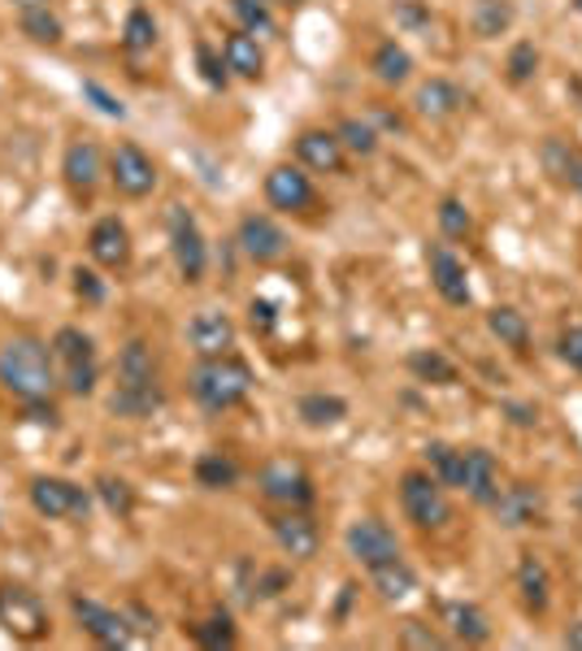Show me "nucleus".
<instances>
[{
    "label": "nucleus",
    "mask_w": 582,
    "mask_h": 651,
    "mask_svg": "<svg viewBox=\"0 0 582 651\" xmlns=\"http://www.w3.org/2000/svg\"><path fill=\"white\" fill-rule=\"evenodd\" d=\"M239 252L248 257V261H257V265H274V261H283L288 257V230L274 221V217L266 214H248L239 221Z\"/></svg>",
    "instance_id": "obj_13"
},
{
    "label": "nucleus",
    "mask_w": 582,
    "mask_h": 651,
    "mask_svg": "<svg viewBox=\"0 0 582 651\" xmlns=\"http://www.w3.org/2000/svg\"><path fill=\"white\" fill-rule=\"evenodd\" d=\"M187 339H192V348H196L201 361L205 357H226L235 348V322L226 313H218V308H205V313L192 317Z\"/></svg>",
    "instance_id": "obj_23"
},
{
    "label": "nucleus",
    "mask_w": 582,
    "mask_h": 651,
    "mask_svg": "<svg viewBox=\"0 0 582 651\" xmlns=\"http://www.w3.org/2000/svg\"><path fill=\"white\" fill-rule=\"evenodd\" d=\"M561 643H565V648H574V651H582V621H574V626L561 634Z\"/></svg>",
    "instance_id": "obj_53"
},
{
    "label": "nucleus",
    "mask_w": 582,
    "mask_h": 651,
    "mask_svg": "<svg viewBox=\"0 0 582 651\" xmlns=\"http://www.w3.org/2000/svg\"><path fill=\"white\" fill-rule=\"evenodd\" d=\"M456 491H465L478 508H492L500 491V460L487 447H461V482Z\"/></svg>",
    "instance_id": "obj_14"
},
{
    "label": "nucleus",
    "mask_w": 582,
    "mask_h": 651,
    "mask_svg": "<svg viewBox=\"0 0 582 651\" xmlns=\"http://www.w3.org/2000/svg\"><path fill=\"white\" fill-rule=\"evenodd\" d=\"M400 643L405 648H418V651H435V648H448V639L431 630V626H422V621H405L400 626Z\"/></svg>",
    "instance_id": "obj_44"
},
{
    "label": "nucleus",
    "mask_w": 582,
    "mask_h": 651,
    "mask_svg": "<svg viewBox=\"0 0 582 651\" xmlns=\"http://www.w3.org/2000/svg\"><path fill=\"white\" fill-rule=\"evenodd\" d=\"M266 200L279 214H300V209L313 205V183H309V174L300 165H274L266 174Z\"/></svg>",
    "instance_id": "obj_19"
},
{
    "label": "nucleus",
    "mask_w": 582,
    "mask_h": 651,
    "mask_svg": "<svg viewBox=\"0 0 582 651\" xmlns=\"http://www.w3.org/2000/svg\"><path fill=\"white\" fill-rule=\"evenodd\" d=\"M0 626H4L13 639L35 643V639L48 634V612H44V604H40L35 590H26V586H18V582H4V586H0Z\"/></svg>",
    "instance_id": "obj_8"
},
{
    "label": "nucleus",
    "mask_w": 582,
    "mask_h": 651,
    "mask_svg": "<svg viewBox=\"0 0 582 651\" xmlns=\"http://www.w3.org/2000/svg\"><path fill=\"white\" fill-rule=\"evenodd\" d=\"M0 387L22 400V404H35V400H48L53 387H57V365H53V348L35 335H13L4 348H0Z\"/></svg>",
    "instance_id": "obj_2"
},
{
    "label": "nucleus",
    "mask_w": 582,
    "mask_h": 651,
    "mask_svg": "<svg viewBox=\"0 0 582 651\" xmlns=\"http://www.w3.org/2000/svg\"><path fill=\"white\" fill-rule=\"evenodd\" d=\"M505 70H509V83H513V87L530 83V78L539 74V48H535L530 40H517V44L509 48V62H505Z\"/></svg>",
    "instance_id": "obj_41"
},
{
    "label": "nucleus",
    "mask_w": 582,
    "mask_h": 651,
    "mask_svg": "<svg viewBox=\"0 0 582 651\" xmlns=\"http://www.w3.org/2000/svg\"><path fill=\"white\" fill-rule=\"evenodd\" d=\"M465 105H470V96H465V87H456L452 78H427V83L413 91V109H418V118H427V122H448V118H456Z\"/></svg>",
    "instance_id": "obj_22"
},
{
    "label": "nucleus",
    "mask_w": 582,
    "mask_h": 651,
    "mask_svg": "<svg viewBox=\"0 0 582 651\" xmlns=\"http://www.w3.org/2000/svg\"><path fill=\"white\" fill-rule=\"evenodd\" d=\"M87 252H91V261L100 270H127V261H131V230H127V221L114 214L100 217L91 226V235H87Z\"/></svg>",
    "instance_id": "obj_17"
},
{
    "label": "nucleus",
    "mask_w": 582,
    "mask_h": 651,
    "mask_svg": "<svg viewBox=\"0 0 582 651\" xmlns=\"http://www.w3.org/2000/svg\"><path fill=\"white\" fill-rule=\"evenodd\" d=\"M409 373L418 378V382H435V387H452L461 373H456V365L448 361L439 348H418V352H409Z\"/></svg>",
    "instance_id": "obj_35"
},
{
    "label": "nucleus",
    "mask_w": 582,
    "mask_h": 651,
    "mask_svg": "<svg viewBox=\"0 0 582 651\" xmlns=\"http://www.w3.org/2000/svg\"><path fill=\"white\" fill-rule=\"evenodd\" d=\"M369 582H374L378 599H387V604H405V599L418 590V574H413V565H409L405 556L374 565V569H369Z\"/></svg>",
    "instance_id": "obj_28"
},
{
    "label": "nucleus",
    "mask_w": 582,
    "mask_h": 651,
    "mask_svg": "<svg viewBox=\"0 0 582 651\" xmlns=\"http://www.w3.org/2000/svg\"><path fill=\"white\" fill-rule=\"evenodd\" d=\"M422 460H427V469L435 474L443 487H456L461 482V447H452V443H427L422 447Z\"/></svg>",
    "instance_id": "obj_36"
},
{
    "label": "nucleus",
    "mask_w": 582,
    "mask_h": 651,
    "mask_svg": "<svg viewBox=\"0 0 582 651\" xmlns=\"http://www.w3.org/2000/svg\"><path fill=\"white\" fill-rule=\"evenodd\" d=\"M295 156L304 170H317V174H340L344 170V144L335 131H300L295 135Z\"/></svg>",
    "instance_id": "obj_24"
},
{
    "label": "nucleus",
    "mask_w": 582,
    "mask_h": 651,
    "mask_svg": "<svg viewBox=\"0 0 582 651\" xmlns=\"http://www.w3.org/2000/svg\"><path fill=\"white\" fill-rule=\"evenodd\" d=\"M71 612L78 617V626L100 643V648H131L136 643V630L127 621V612L100 604V599H87V595H71Z\"/></svg>",
    "instance_id": "obj_10"
},
{
    "label": "nucleus",
    "mask_w": 582,
    "mask_h": 651,
    "mask_svg": "<svg viewBox=\"0 0 582 651\" xmlns=\"http://www.w3.org/2000/svg\"><path fill=\"white\" fill-rule=\"evenodd\" d=\"M500 409H505V417H509L513 426H521V431L539 426V404H517V400H505Z\"/></svg>",
    "instance_id": "obj_51"
},
{
    "label": "nucleus",
    "mask_w": 582,
    "mask_h": 651,
    "mask_svg": "<svg viewBox=\"0 0 582 651\" xmlns=\"http://www.w3.org/2000/svg\"><path fill=\"white\" fill-rule=\"evenodd\" d=\"M83 96H87V100H96V109H100V113H109V118H127V105H122L118 96H109L100 83H83Z\"/></svg>",
    "instance_id": "obj_48"
},
{
    "label": "nucleus",
    "mask_w": 582,
    "mask_h": 651,
    "mask_svg": "<svg viewBox=\"0 0 582 651\" xmlns=\"http://www.w3.org/2000/svg\"><path fill=\"white\" fill-rule=\"evenodd\" d=\"M513 22H517L513 0H474V4H470V26H474L478 40H500V35H509Z\"/></svg>",
    "instance_id": "obj_29"
},
{
    "label": "nucleus",
    "mask_w": 582,
    "mask_h": 651,
    "mask_svg": "<svg viewBox=\"0 0 582 651\" xmlns=\"http://www.w3.org/2000/svg\"><path fill=\"white\" fill-rule=\"evenodd\" d=\"M400 508L418 530H443L452 521L448 487L439 482L431 469H405L400 474Z\"/></svg>",
    "instance_id": "obj_4"
},
{
    "label": "nucleus",
    "mask_w": 582,
    "mask_h": 651,
    "mask_svg": "<svg viewBox=\"0 0 582 651\" xmlns=\"http://www.w3.org/2000/svg\"><path fill=\"white\" fill-rule=\"evenodd\" d=\"M487 330L513 348V352H526V344H530V322H526V313H517L513 304H496V308H487Z\"/></svg>",
    "instance_id": "obj_32"
},
{
    "label": "nucleus",
    "mask_w": 582,
    "mask_h": 651,
    "mask_svg": "<svg viewBox=\"0 0 582 651\" xmlns=\"http://www.w3.org/2000/svg\"><path fill=\"white\" fill-rule=\"evenodd\" d=\"M48 348H53V365H57V382L71 395H91L96 391V344H91V335H83L78 326H62Z\"/></svg>",
    "instance_id": "obj_5"
},
{
    "label": "nucleus",
    "mask_w": 582,
    "mask_h": 651,
    "mask_svg": "<svg viewBox=\"0 0 582 651\" xmlns=\"http://www.w3.org/2000/svg\"><path fill=\"white\" fill-rule=\"evenodd\" d=\"M257 487H261V496H266L270 504H283V508H309L313 496H317L309 469H304L300 460H291V456L266 460L261 474H257Z\"/></svg>",
    "instance_id": "obj_7"
},
{
    "label": "nucleus",
    "mask_w": 582,
    "mask_h": 651,
    "mask_svg": "<svg viewBox=\"0 0 582 651\" xmlns=\"http://www.w3.org/2000/svg\"><path fill=\"white\" fill-rule=\"evenodd\" d=\"M369 70L378 74V83L400 87V83H409V74H413V57H409V48H405V44L382 40V44L374 48V57H369Z\"/></svg>",
    "instance_id": "obj_31"
},
{
    "label": "nucleus",
    "mask_w": 582,
    "mask_h": 651,
    "mask_svg": "<svg viewBox=\"0 0 582 651\" xmlns=\"http://www.w3.org/2000/svg\"><path fill=\"white\" fill-rule=\"evenodd\" d=\"M248 326H252L257 335H270V330L279 326V308H274L270 300H252V304H248Z\"/></svg>",
    "instance_id": "obj_47"
},
{
    "label": "nucleus",
    "mask_w": 582,
    "mask_h": 651,
    "mask_svg": "<svg viewBox=\"0 0 582 651\" xmlns=\"http://www.w3.org/2000/svg\"><path fill=\"white\" fill-rule=\"evenodd\" d=\"M62 174H66V183H71L74 192H91L96 183H100V174H105V156H100V148L91 144V140H74L66 148V156H62Z\"/></svg>",
    "instance_id": "obj_26"
},
{
    "label": "nucleus",
    "mask_w": 582,
    "mask_h": 651,
    "mask_svg": "<svg viewBox=\"0 0 582 651\" xmlns=\"http://www.w3.org/2000/svg\"><path fill=\"white\" fill-rule=\"evenodd\" d=\"M165 404V391L157 382V357L144 339H131L118 352V382L109 391V413L127 422H144Z\"/></svg>",
    "instance_id": "obj_1"
},
{
    "label": "nucleus",
    "mask_w": 582,
    "mask_h": 651,
    "mask_svg": "<svg viewBox=\"0 0 582 651\" xmlns=\"http://www.w3.org/2000/svg\"><path fill=\"white\" fill-rule=\"evenodd\" d=\"M18 22H22V35H31L35 44H62V18L48 9V0H40V4H26V9H18Z\"/></svg>",
    "instance_id": "obj_33"
},
{
    "label": "nucleus",
    "mask_w": 582,
    "mask_h": 651,
    "mask_svg": "<svg viewBox=\"0 0 582 651\" xmlns=\"http://www.w3.org/2000/svg\"><path fill=\"white\" fill-rule=\"evenodd\" d=\"M222 62L239 78H261V70H266V53H261L257 35H248V31H230L222 40Z\"/></svg>",
    "instance_id": "obj_27"
},
{
    "label": "nucleus",
    "mask_w": 582,
    "mask_h": 651,
    "mask_svg": "<svg viewBox=\"0 0 582 651\" xmlns=\"http://www.w3.org/2000/svg\"><path fill=\"white\" fill-rule=\"evenodd\" d=\"M196 482L205 487V491H230L235 482H239V465L226 456V452H205V456H196Z\"/></svg>",
    "instance_id": "obj_34"
},
{
    "label": "nucleus",
    "mask_w": 582,
    "mask_h": 651,
    "mask_svg": "<svg viewBox=\"0 0 582 651\" xmlns=\"http://www.w3.org/2000/svg\"><path fill=\"white\" fill-rule=\"evenodd\" d=\"M344 547H348V556H353L362 569H374V565L400 556V539H396L391 525L378 521V517H357V521L344 530Z\"/></svg>",
    "instance_id": "obj_11"
},
{
    "label": "nucleus",
    "mask_w": 582,
    "mask_h": 651,
    "mask_svg": "<svg viewBox=\"0 0 582 651\" xmlns=\"http://www.w3.org/2000/svg\"><path fill=\"white\" fill-rule=\"evenodd\" d=\"M279 4H295V0H279Z\"/></svg>",
    "instance_id": "obj_55"
},
{
    "label": "nucleus",
    "mask_w": 582,
    "mask_h": 651,
    "mask_svg": "<svg viewBox=\"0 0 582 651\" xmlns=\"http://www.w3.org/2000/svg\"><path fill=\"white\" fill-rule=\"evenodd\" d=\"M427 265H431V283L443 295V304L452 308H470L474 291H470V274H465V261L448 248V243H431L427 248Z\"/></svg>",
    "instance_id": "obj_15"
},
{
    "label": "nucleus",
    "mask_w": 582,
    "mask_h": 651,
    "mask_svg": "<svg viewBox=\"0 0 582 651\" xmlns=\"http://www.w3.org/2000/svg\"><path fill=\"white\" fill-rule=\"evenodd\" d=\"M165 226H170V252H174V265H179L183 283H201L205 270H209V243H205L192 209L170 205L165 209Z\"/></svg>",
    "instance_id": "obj_6"
},
{
    "label": "nucleus",
    "mask_w": 582,
    "mask_h": 651,
    "mask_svg": "<svg viewBox=\"0 0 582 651\" xmlns=\"http://www.w3.org/2000/svg\"><path fill=\"white\" fill-rule=\"evenodd\" d=\"M557 352H561V361L570 365V369H579L582 373V326H565V330H561Z\"/></svg>",
    "instance_id": "obj_46"
},
{
    "label": "nucleus",
    "mask_w": 582,
    "mask_h": 651,
    "mask_svg": "<svg viewBox=\"0 0 582 651\" xmlns=\"http://www.w3.org/2000/svg\"><path fill=\"white\" fill-rule=\"evenodd\" d=\"M579 504H582V496H579Z\"/></svg>",
    "instance_id": "obj_56"
},
{
    "label": "nucleus",
    "mask_w": 582,
    "mask_h": 651,
    "mask_svg": "<svg viewBox=\"0 0 582 651\" xmlns=\"http://www.w3.org/2000/svg\"><path fill=\"white\" fill-rule=\"evenodd\" d=\"M439 621L448 626V639L452 643H465V648L492 643V617L478 604H470V599H448L439 608Z\"/></svg>",
    "instance_id": "obj_18"
},
{
    "label": "nucleus",
    "mask_w": 582,
    "mask_h": 651,
    "mask_svg": "<svg viewBox=\"0 0 582 651\" xmlns=\"http://www.w3.org/2000/svg\"><path fill=\"white\" fill-rule=\"evenodd\" d=\"M127 612V621H131V630H136V639H157V617L144 612L140 604H131V608H122Z\"/></svg>",
    "instance_id": "obj_52"
},
{
    "label": "nucleus",
    "mask_w": 582,
    "mask_h": 651,
    "mask_svg": "<svg viewBox=\"0 0 582 651\" xmlns=\"http://www.w3.org/2000/svg\"><path fill=\"white\" fill-rule=\"evenodd\" d=\"M574 9H579V13H582V0H574Z\"/></svg>",
    "instance_id": "obj_54"
},
{
    "label": "nucleus",
    "mask_w": 582,
    "mask_h": 651,
    "mask_svg": "<svg viewBox=\"0 0 582 651\" xmlns=\"http://www.w3.org/2000/svg\"><path fill=\"white\" fill-rule=\"evenodd\" d=\"M74 291H78L87 304H100V300H105V283L96 279V270H83V265L74 270Z\"/></svg>",
    "instance_id": "obj_49"
},
{
    "label": "nucleus",
    "mask_w": 582,
    "mask_h": 651,
    "mask_svg": "<svg viewBox=\"0 0 582 651\" xmlns=\"http://www.w3.org/2000/svg\"><path fill=\"white\" fill-rule=\"evenodd\" d=\"M196 639L205 643V648H235V621H230V612L226 608H218L205 626H196Z\"/></svg>",
    "instance_id": "obj_42"
},
{
    "label": "nucleus",
    "mask_w": 582,
    "mask_h": 651,
    "mask_svg": "<svg viewBox=\"0 0 582 651\" xmlns=\"http://www.w3.org/2000/svg\"><path fill=\"white\" fill-rule=\"evenodd\" d=\"M396 22H400V26H413V31H427V26H431V13H427L418 0H400V4H396Z\"/></svg>",
    "instance_id": "obj_50"
},
{
    "label": "nucleus",
    "mask_w": 582,
    "mask_h": 651,
    "mask_svg": "<svg viewBox=\"0 0 582 651\" xmlns=\"http://www.w3.org/2000/svg\"><path fill=\"white\" fill-rule=\"evenodd\" d=\"M295 413H300L304 426L326 431V426H340L348 417V400L344 395H326V391H309V395H300Z\"/></svg>",
    "instance_id": "obj_30"
},
{
    "label": "nucleus",
    "mask_w": 582,
    "mask_h": 651,
    "mask_svg": "<svg viewBox=\"0 0 582 651\" xmlns=\"http://www.w3.org/2000/svg\"><path fill=\"white\" fill-rule=\"evenodd\" d=\"M517 590H521V608L530 617H543L552 608V578L535 552H521V561H517Z\"/></svg>",
    "instance_id": "obj_25"
},
{
    "label": "nucleus",
    "mask_w": 582,
    "mask_h": 651,
    "mask_svg": "<svg viewBox=\"0 0 582 651\" xmlns=\"http://www.w3.org/2000/svg\"><path fill=\"white\" fill-rule=\"evenodd\" d=\"M152 44H157V18L148 13L144 4H136L127 13V22H122V48L127 53H148Z\"/></svg>",
    "instance_id": "obj_37"
},
{
    "label": "nucleus",
    "mask_w": 582,
    "mask_h": 651,
    "mask_svg": "<svg viewBox=\"0 0 582 651\" xmlns=\"http://www.w3.org/2000/svg\"><path fill=\"white\" fill-rule=\"evenodd\" d=\"M109 178H114V187L122 192V196H131V200H144L152 196V187H157V165H152V156H148L140 144H118L109 152Z\"/></svg>",
    "instance_id": "obj_12"
},
{
    "label": "nucleus",
    "mask_w": 582,
    "mask_h": 651,
    "mask_svg": "<svg viewBox=\"0 0 582 651\" xmlns=\"http://www.w3.org/2000/svg\"><path fill=\"white\" fill-rule=\"evenodd\" d=\"M539 165H543V174H548L557 187L582 196V148L579 144H570V140H561V135H548V140L539 144Z\"/></svg>",
    "instance_id": "obj_21"
},
{
    "label": "nucleus",
    "mask_w": 582,
    "mask_h": 651,
    "mask_svg": "<svg viewBox=\"0 0 582 651\" xmlns=\"http://www.w3.org/2000/svg\"><path fill=\"white\" fill-rule=\"evenodd\" d=\"M187 391H192V400L205 409V413H230L235 404H244L248 400V391H252V369L248 361H239V357H205V361L192 369V378H187Z\"/></svg>",
    "instance_id": "obj_3"
},
{
    "label": "nucleus",
    "mask_w": 582,
    "mask_h": 651,
    "mask_svg": "<svg viewBox=\"0 0 582 651\" xmlns=\"http://www.w3.org/2000/svg\"><path fill=\"white\" fill-rule=\"evenodd\" d=\"M435 217H439V230H443L448 239H470V235H474V217L465 209V200H456V196H443Z\"/></svg>",
    "instance_id": "obj_40"
},
{
    "label": "nucleus",
    "mask_w": 582,
    "mask_h": 651,
    "mask_svg": "<svg viewBox=\"0 0 582 651\" xmlns=\"http://www.w3.org/2000/svg\"><path fill=\"white\" fill-rule=\"evenodd\" d=\"M230 13L239 18V31H248V35H274L270 0H230Z\"/></svg>",
    "instance_id": "obj_39"
},
{
    "label": "nucleus",
    "mask_w": 582,
    "mask_h": 651,
    "mask_svg": "<svg viewBox=\"0 0 582 651\" xmlns=\"http://www.w3.org/2000/svg\"><path fill=\"white\" fill-rule=\"evenodd\" d=\"M492 517L505 525V530H526V525H539L543 521V491L535 482H509L496 491L492 500Z\"/></svg>",
    "instance_id": "obj_16"
},
{
    "label": "nucleus",
    "mask_w": 582,
    "mask_h": 651,
    "mask_svg": "<svg viewBox=\"0 0 582 651\" xmlns=\"http://www.w3.org/2000/svg\"><path fill=\"white\" fill-rule=\"evenodd\" d=\"M196 62H201V74H205L209 87H226V62H222L209 44H196Z\"/></svg>",
    "instance_id": "obj_45"
},
{
    "label": "nucleus",
    "mask_w": 582,
    "mask_h": 651,
    "mask_svg": "<svg viewBox=\"0 0 582 651\" xmlns=\"http://www.w3.org/2000/svg\"><path fill=\"white\" fill-rule=\"evenodd\" d=\"M335 135H340L344 152H353V156H374V152H378V131H374V122H365V118H344V122L335 127Z\"/></svg>",
    "instance_id": "obj_38"
},
{
    "label": "nucleus",
    "mask_w": 582,
    "mask_h": 651,
    "mask_svg": "<svg viewBox=\"0 0 582 651\" xmlns=\"http://www.w3.org/2000/svg\"><path fill=\"white\" fill-rule=\"evenodd\" d=\"M96 491H100V500H105V508H109L114 517H127V512L136 508L131 482H122V478H100V482H96Z\"/></svg>",
    "instance_id": "obj_43"
},
{
    "label": "nucleus",
    "mask_w": 582,
    "mask_h": 651,
    "mask_svg": "<svg viewBox=\"0 0 582 651\" xmlns=\"http://www.w3.org/2000/svg\"><path fill=\"white\" fill-rule=\"evenodd\" d=\"M270 530H274V543L283 547V556H291V561H313L317 556L322 534H317V521L304 508H288L283 517H274Z\"/></svg>",
    "instance_id": "obj_20"
},
{
    "label": "nucleus",
    "mask_w": 582,
    "mask_h": 651,
    "mask_svg": "<svg viewBox=\"0 0 582 651\" xmlns=\"http://www.w3.org/2000/svg\"><path fill=\"white\" fill-rule=\"evenodd\" d=\"M26 496H31V508H35L40 517H48V521H62V517L87 521V512H91V496H87L78 482H71V478H48V474H40V478H31Z\"/></svg>",
    "instance_id": "obj_9"
}]
</instances>
